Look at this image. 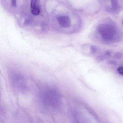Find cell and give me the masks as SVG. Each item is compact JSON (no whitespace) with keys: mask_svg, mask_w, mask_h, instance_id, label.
I'll list each match as a JSON object with an SVG mask.
<instances>
[{"mask_svg":"<svg viewBox=\"0 0 123 123\" xmlns=\"http://www.w3.org/2000/svg\"><path fill=\"white\" fill-rule=\"evenodd\" d=\"M39 100L43 109L48 113L57 111L62 103L59 91L54 87L46 86L42 88L39 95Z\"/></svg>","mask_w":123,"mask_h":123,"instance_id":"obj_1","label":"cell"},{"mask_svg":"<svg viewBox=\"0 0 123 123\" xmlns=\"http://www.w3.org/2000/svg\"><path fill=\"white\" fill-rule=\"evenodd\" d=\"M8 77L12 88L16 93L25 94L28 92L26 78L21 72L17 70H11L8 73Z\"/></svg>","mask_w":123,"mask_h":123,"instance_id":"obj_2","label":"cell"},{"mask_svg":"<svg viewBox=\"0 0 123 123\" xmlns=\"http://www.w3.org/2000/svg\"><path fill=\"white\" fill-rule=\"evenodd\" d=\"M98 30L102 39L105 41L113 42L117 40L116 38L117 30L114 26L107 24H101Z\"/></svg>","mask_w":123,"mask_h":123,"instance_id":"obj_3","label":"cell"},{"mask_svg":"<svg viewBox=\"0 0 123 123\" xmlns=\"http://www.w3.org/2000/svg\"><path fill=\"white\" fill-rule=\"evenodd\" d=\"M57 21L60 26L64 28H68L71 26V20L68 16L66 15H59L57 16Z\"/></svg>","mask_w":123,"mask_h":123,"instance_id":"obj_4","label":"cell"},{"mask_svg":"<svg viewBox=\"0 0 123 123\" xmlns=\"http://www.w3.org/2000/svg\"><path fill=\"white\" fill-rule=\"evenodd\" d=\"M31 13L34 16L39 15L40 13V6L39 0H31Z\"/></svg>","mask_w":123,"mask_h":123,"instance_id":"obj_5","label":"cell"},{"mask_svg":"<svg viewBox=\"0 0 123 123\" xmlns=\"http://www.w3.org/2000/svg\"><path fill=\"white\" fill-rule=\"evenodd\" d=\"M111 8L115 12H119L123 6V0H111Z\"/></svg>","mask_w":123,"mask_h":123,"instance_id":"obj_6","label":"cell"},{"mask_svg":"<svg viewBox=\"0 0 123 123\" xmlns=\"http://www.w3.org/2000/svg\"><path fill=\"white\" fill-rule=\"evenodd\" d=\"M23 24L25 26H29L32 23V18L30 16L26 15L24 16Z\"/></svg>","mask_w":123,"mask_h":123,"instance_id":"obj_7","label":"cell"},{"mask_svg":"<svg viewBox=\"0 0 123 123\" xmlns=\"http://www.w3.org/2000/svg\"><path fill=\"white\" fill-rule=\"evenodd\" d=\"M9 2L10 5L12 8L17 7L18 2V0H10Z\"/></svg>","mask_w":123,"mask_h":123,"instance_id":"obj_8","label":"cell"},{"mask_svg":"<svg viewBox=\"0 0 123 123\" xmlns=\"http://www.w3.org/2000/svg\"><path fill=\"white\" fill-rule=\"evenodd\" d=\"M105 59V57L104 55H98L96 57V59L98 62H103Z\"/></svg>","mask_w":123,"mask_h":123,"instance_id":"obj_9","label":"cell"},{"mask_svg":"<svg viewBox=\"0 0 123 123\" xmlns=\"http://www.w3.org/2000/svg\"><path fill=\"white\" fill-rule=\"evenodd\" d=\"M114 57L117 59H121L123 57V54L121 52H116L114 54Z\"/></svg>","mask_w":123,"mask_h":123,"instance_id":"obj_10","label":"cell"},{"mask_svg":"<svg viewBox=\"0 0 123 123\" xmlns=\"http://www.w3.org/2000/svg\"><path fill=\"white\" fill-rule=\"evenodd\" d=\"M91 52L93 54L96 53L97 51V48L96 46H91L90 48Z\"/></svg>","mask_w":123,"mask_h":123,"instance_id":"obj_11","label":"cell"},{"mask_svg":"<svg viewBox=\"0 0 123 123\" xmlns=\"http://www.w3.org/2000/svg\"><path fill=\"white\" fill-rule=\"evenodd\" d=\"M111 51H107L105 52L104 55L105 57V59H107V58H109L111 56Z\"/></svg>","mask_w":123,"mask_h":123,"instance_id":"obj_12","label":"cell"},{"mask_svg":"<svg viewBox=\"0 0 123 123\" xmlns=\"http://www.w3.org/2000/svg\"><path fill=\"white\" fill-rule=\"evenodd\" d=\"M117 71L119 74L123 76V67H119L117 68Z\"/></svg>","mask_w":123,"mask_h":123,"instance_id":"obj_13","label":"cell"},{"mask_svg":"<svg viewBox=\"0 0 123 123\" xmlns=\"http://www.w3.org/2000/svg\"><path fill=\"white\" fill-rule=\"evenodd\" d=\"M108 64L111 65H115L117 64V62L115 60H109L108 62Z\"/></svg>","mask_w":123,"mask_h":123,"instance_id":"obj_14","label":"cell"}]
</instances>
